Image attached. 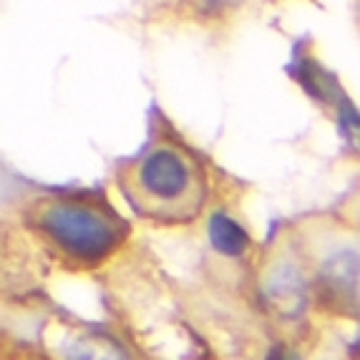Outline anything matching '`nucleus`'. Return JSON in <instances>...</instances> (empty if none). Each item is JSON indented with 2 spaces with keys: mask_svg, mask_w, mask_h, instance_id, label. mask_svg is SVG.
Here are the masks:
<instances>
[{
  "mask_svg": "<svg viewBox=\"0 0 360 360\" xmlns=\"http://www.w3.org/2000/svg\"><path fill=\"white\" fill-rule=\"evenodd\" d=\"M181 3L194 18H202L207 23H222V20L240 18L245 13L255 11L264 0H181Z\"/></svg>",
  "mask_w": 360,
  "mask_h": 360,
  "instance_id": "obj_5",
  "label": "nucleus"
},
{
  "mask_svg": "<svg viewBox=\"0 0 360 360\" xmlns=\"http://www.w3.org/2000/svg\"><path fill=\"white\" fill-rule=\"evenodd\" d=\"M318 270L312 275L318 297L340 315L358 312V245L355 237L335 240V234L325 232V245Z\"/></svg>",
  "mask_w": 360,
  "mask_h": 360,
  "instance_id": "obj_3",
  "label": "nucleus"
},
{
  "mask_svg": "<svg viewBox=\"0 0 360 360\" xmlns=\"http://www.w3.org/2000/svg\"><path fill=\"white\" fill-rule=\"evenodd\" d=\"M121 194L139 217L162 224L189 222L210 197L207 169L197 154L172 139H159L116 174Z\"/></svg>",
  "mask_w": 360,
  "mask_h": 360,
  "instance_id": "obj_1",
  "label": "nucleus"
},
{
  "mask_svg": "<svg viewBox=\"0 0 360 360\" xmlns=\"http://www.w3.org/2000/svg\"><path fill=\"white\" fill-rule=\"evenodd\" d=\"M210 240L214 250H219L227 257H242L250 247V237H247L245 229L222 212H217L210 219Z\"/></svg>",
  "mask_w": 360,
  "mask_h": 360,
  "instance_id": "obj_7",
  "label": "nucleus"
},
{
  "mask_svg": "<svg viewBox=\"0 0 360 360\" xmlns=\"http://www.w3.org/2000/svg\"><path fill=\"white\" fill-rule=\"evenodd\" d=\"M310 277L295 252H280L262 275V295L267 305L285 318L302 315L310 302Z\"/></svg>",
  "mask_w": 360,
  "mask_h": 360,
  "instance_id": "obj_4",
  "label": "nucleus"
},
{
  "mask_svg": "<svg viewBox=\"0 0 360 360\" xmlns=\"http://www.w3.org/2000/svg\"><path fill=\"white\" fill-rule=\"evenodd\" d=\"M66 360H129L124 348L119 342H114L106 335H96V333H86L78 335L68 342Z\"/></svg>",
  "mask_w": 360,
  "mask_h": 360,
  "instance_id": "obj_6",
  "label": "nucleus"
},
{
  "mask_svg": "<svg viewBox=\"0 0 360 360\" xmlns=\"http://www.w3.org/2000/svg\"><path fill=\"white\" fill-rule=\"evenodd\" d=\"M270 360H300L297 355L292 353V350H288V348H277L275 353L270 355Z\"/></svg>",
  "mask_w": 360,
  "mask_h": 360,
  "instance_id": "obj_8",
  "label": "nucleus"
},
{
  "mask_svg": "<svg viewBox=\"0 0 360 360\" xmlns=\"http://www.w3.org/2000/svg\"><path fill=\"white\" fill-rule=\"evenodd\" d=\"M30 224L53 252L76 267H94L129 237V224L96 194H49L30 210Z\"/></svg>",
  "mask_w": 360,
  "mask_h": 360,
  "instance_id": "obj_2",
  "label": "nucleus"
}]
</instances>
